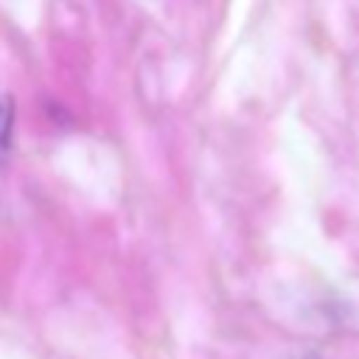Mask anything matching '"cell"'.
<instances>
[{"mask_svg": "<svg viewBox=\"0 0 359 359\" xmlns=\"http://www.w3.org/2000/svg\"><path fill=\"white\" fill-rule=\"evenodd\" d=\"M11 132H14V104L8 95H0V160L11 149Z\"/></svg>", "mask_w": 359, "mask_h": 359, "instance_id": "6da1fadb", "label": "cell"}, {"mask_svg": "<svg viewBox=\"0 0 359 359\" xmlns=\"http://www.w3.org/2000/svg\"><path fill=\"white\" fill-rule=\"evenodd\" d=\"M294 359H325V356H320V353H300V356H294Z\"/></svg>", "mask_w": 359, "mask_h": 359, "instance_id": "7a4b0ae2", "label": "cell"}]
</instances>
